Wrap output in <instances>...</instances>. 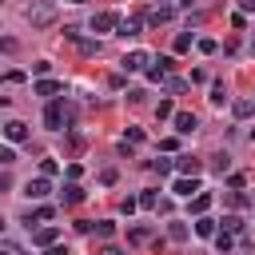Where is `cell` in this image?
Listing matches in <instances>:
<instances>
[{"label": "cell", "instance_id": "1", "mask_svg": "<svg viewBox=\"0 0 255 255\" xmlns=\"http://www.w3.org/2000/svg\"><path fill=\"white\" fill-rule=\"evenodd\" d=\"M72 120H76V108H68V104H60V100L44 108V124H48V131H64V128H68Z\"/></svg>", "mask_w": 255, "mask_h": 255}, {"label": "cell", "instance_id": "2", "mask_svg": "<svg viewBox=\"0 0 255 255\" xmlns=\"http://www.w3.org/2000/svg\"><path fill=\"white\" fill-rule=\"evenodd\" d=\"M24 20H28L32 28H52V24H56V4H48V0H44V4H32V8L24 12Z\"/></svg>", "mask_w": 255, "mask_h": 255}, {"label": "cell", "instance_id": "3", "mask_svg": "<svg viewBox=\"0 0 255 255\" xmlns=\"http://www.w3.org/2000/svg\"><path fill=\"white\" fill-rule=\"evenodd\" d=\"M171 191L183 195V199H191V195H199V179H195V175H179V179L171 183Z\"/></svg>", "mask_w": 255, "mask_h": 255}, {"label": "cell", "instance_id": "4", "mask_svg": "<svg viewBox=\"0 0 255 255\" xmlns=\"http://www.w3.org/2000/svg\"><path fill=\"white\" fill-rule=\"evenodd\" d=\"M48 191H52L48 175H40V179H28V183H24V195H28V199H44Z\"/></svg>", "mask_w": 255, "mask_h": 255}, {"label": "cell", "instance_id": "5", "mask_svg": "<svg viewBox=\"0 0 255 255\" xmlns=\"http://www.w3.org/2000/svg\"><path fill=\"white\" fill-rule=\"evenodd\" d=\"M116 24H120L116 12H96V16H92V32H112Z\"/></svg>", "mask_w": 255, "mask_h": 255}, {"label": "cell", "instance_id": "6", "mask_svg": "<svg viewBox=\"0 0 255 255\" xmlns=\"http://www.w3.org/2000/svg\"><path fill=\"white\" fill-rule=\"evenodd\" d=\"M147 64H151V56H147V52H139V48L124 56V68H128V72H143Z\"/></svg>", "mask_w": 255, "mask_h": 255}, {"label": "cell", "instance_id": "7", "mask_svg": "<svg viewBox=\"0 0 255 255\" xmlns=\"http://www.w3.org/2000/svg\"><path fill=\"white\" fill-rule=\"evenodd\" d=\"M4 139H8V143H24V139H28V124H20V120L4 124Z\"/></svg>", "mask_w": 255, "mask_h": 255}, {"label": "cell", "instance_id": "8", "mask_svg": "<svg viewBox=\"0 0 255 255\" xmlns=\"http://www.w3.org/2000/svg\"><path fill=\"white\" fill-rule=\"evenodd\" d=\"M171 124H175V131H179V135H191V131H195V116H191V112H175V116H171Z\"/></svg>", "mask_w": 255, "mask_h": 255}, {"label": "cell", "instance_id": "9", "mask_svg": "<svg viewBox=\"0 0 255 255\" xmlns=\"http://www.w3.org/2000/svg\"><path fill=\"white\" fill-rule=\"evenodd\" d=\"M116 28H120V36H124V40H131V36H139V28H143V20H139V16H128V20H120Z\"/></svg>", "mask_w": 255, "mask_h": 255}, {"label": "cell", "instance_id": "10", "mask_svg": "<svg viewBox=\"0 0 255 255\" xmlns=\"http://www.w3.org/2000/svg\"><path fill=\"white\" fill-rule=\"evenodd\" d=\"M175 167H179V175H199V171H203V163H199L195 155H179Z\"/></svg>", "mask_w": 255, "mask_h": 255}, {"label": "cell", "instance_id": "11", "mask_svg": "<svg viewBox=\"0 0 255 255\" xmlns=\"http://www.w3.org/2000/svg\"><path fill=\"white\" fill-rule=\"evenodd\" d=\"M60 199H64V203H80V199H84V187H80L76 179H68L64 191H60Z\"/></svg>", "mask_w": 255, "mask_h": 255}, {"label": "cell", "instance_id": "12", "mask_svg": "<svg viewBox=\"0 0 255 255\" xmlns=\"http://www.w3.org/2000/svg\"><path fill=\"white\" fill-rule=\"evenodd\" d=\"M56 239H60V231H56V227H40V231L32 235V243H36V247H52Z\"/></svg>", "mask_w": 255, "mask_h": 255}, {"label": "cell", "instance_id": "13", "mask_svg": "<svg viewBox=\"0 0 255 255\" xmlns=\"http://www.w3.org/2000/svg\"><path fill=\"white\" fill-rule=\"evenodd\" d=\"M171 12H175L171 4H159V8H151V12H147V20H151V24H167V20H171Z\"/></svg>", "mask_w": 255, "mask_h": 255}, {"label": "cell", "instance_id": "14", "mask_svg": "<svg viewBox=\"0 0 255 255\" xmlns=\"http://www.w3.org/2000/svg\"><path fill=\"white\" fill-rule=\"evenodd\" d=\"M167 68H171V60H167V56H159V60H155V68H147V80H155V84H159V80L167 76Z\"/></svg>", "mask_w": 255, "mask_h": 255}, {"label": "cell", "instance_id": "15", "mask_svg": "<svg viewBox=\"0 0 255 255\" xmlns=\"http://www.w3.org/2000/svg\"><path fill=\"white\" fill-rule=\"evenodd\" d=\"M207 207H211V195H207V191L191 195V215H207Z\"/></svg>", "mask_w": 255, "mask_h": 255}, {"label": "cell", "instance_id": "16", "mask_svg": "<svg viewBox=\"0 0 255 255\" xmlns=\"http://www.w3.org/2000/svg\"><path fill=\"white\" fill-rule=\"evenodd\" d=\"M32 92H36V96H56V92H60V84L44 76V80H36V88H32Z\"/></svg>", "mask_w": 255, "mask_h": 255}, {"label": "cell", "instance_id": "17", "mask_svg": "<svg viewBox=\"0 0 255 255\" xmlns=\"http://www.w3.org/2000/svg\"><path fill=\"white\" fill-rule=\"evenodd\" d=\"M195 235H203V239H211V235H215V219H207V215H199V219H195Z\"/></svg>", "mask_w": 255, "mask_h": 255}, {"label": "cell", "instance_id": "18", "mask_svg": "<svg viewBox=\"0 0 255 255\" xmlns=\"http://www.w3.org/2000/svg\"><path fill=\"white\" fill-rule=\"evenodd\" d=\"M211 239H215V251H219V255H227V251H231V231H215Z\"/></svg>", "mask_w": 255, "mask_h": 255}, {"label": "cell", "instance_id": "19", "mask_svg": "<svg viewBox=\"0 0 255 255\" xmlns=\"http://www.w3.org/2000/svg\"><path fill=\"white\" fill-rule=\"evenodd\" d=\"M231 112H235L239 120H247V116L255 112V104H251V100H235V104H231Z\"/></svg>", "mask_w": 255, "mask_h": 255}, {"label": "cell", "instance_id": "20", "mask_svg": "<svg viewBox=\"0 0 255 255\" xmlns=\"http://www.w3.org/2000/svg\"><path fill=\"white\" fill-rule=\"evenodd\" d=\"M167 235H171L175 243H183V239H187V223H179V219H175V223H167Z\"/></svg>", "mask_w": 255, "mask_h": 255}, {"label": "cell", "instance_id": "21", "mask_svg": "<svg viewBox=\"0 0 255 255\" xmlns=\"http://www.w3.org/2000/svg\"><path fill=\"white\" fill-rule=\"evenodd\" d=\"M191 44H195V36H191V28H187V32H179V36H175V52H187V48H191Z\"/></svg>", "mask_w": 255, "mask_h": 255}, {"label": "cell", "instance_id": "22", "mask_svg": "<svg viewBox=\"0 0 255 255\" xmlns=\"http://www.w3.org/2000/svg\"><path fill=\"white\" fill-rule=\"evenodd\" d=\"M92 231H96L100 239H112V235H116V223H108V219H100V223H96Z\"/></svg>", "mask_w": 255, "mask_h": 255}, {"label": "cell", "instance_id": "23", "mask_svg": "<svg viewBox=\"0 0 255 255\" xmlns=\"http://www.w3.org/2000/svg\"><path fill=\"white\" fill-rule=\"evenodd\" d=\"M219 223H223V231H243V219L239 215H223Z\"/></svg>", "mask_w": 255, "mask_h": 255}, {"label": "cell", "instance_id": "24", "mask_svg": "<svg viewBox=\"0 0 255 255\" xmlns=\"http://www.w3.org/2000/svg\"><path fill=\"white\" fill-rule=\"evenodd\" d=\"M211 104H227V88L223 84H211Z\"/></svg>", "mask_w": 255, "mask_h": 255}, {"label": "cell", "instance_id": "25", "mask_svg": "<svg viewBox=\"0 0 255 255\" xmlns=\"http://www.w3.org/2000/svg\"><path fill=\"white\" fill-rule=\"evenodd\" d=\"M155 116H159V120H171V116H175V108H171V100H159V108H155Z\"/></svg>", "mask_w": 255, "mask_h": 255}, {"label": "cell", "instance_id": "26", "mask_svg": "<svg viewBox=\"0 0 255 255\" xmlns=\"http://www.w3.org/2000/svg\"><path fill=\"white\" fill-rule=\"evenodd\" d=\"M128 239H131V243H147V239H151V231H147V227H131V235H128Z\"/></svg>", "mask_w": 255, "mask_h": 255}, {"label": "cell", "instance_id": "27", "mask_svg": "<svg viewBox=\"0 0 255 255\" xmlns=\"http://www.w3.org/2000/svg\"><path fill=\"white\" fill-rule=\"evenodd\" d=\"M0 163L8 167V163H16V151H12V143H0Z\"/></svg>", "mask_w": 255, "mask_h": 255}, {"label": "cell", "instance_id": "28", "mask_svg": "<svg viewBox=\"0 0 255 255\" xmlns=\"http://www.w3.org/2000/svg\"><path fill=\"white\" fill-rule=\"evenodd\" d=\"M76 44H80V52H84V56H92V52H100V44H96V40H76Z\"/></svg>", "mask_w": 255, "mask_h": 255}, {"label": "cell", "instance_id": "29", "mask_svg": "<svg viewBox=\"0 0 255 255\" xmlns=\"http://www.w3.org/2000/svg\"><path fill=\"white\" fill-rule=\"evenodd\" d=\"M32 72H36V76H40V80H44V76H48V72H52V64H48V60H36V64H32Z\"/></svg>", "mask_w": 255, "mask_h": 255}, {"label": "cell", "instance_id": "30", "mask_svg": "<svg viewBox=\"0 0 255 255\" xmlns=\"http://www.w3.org/2000/svg\"><path fill=\"white\" fill-rule=\"evenodd\" d=\"M60 167H56V159H40V175H56Z\"/></svg>", "mask_w": 255, "mask_h": 255}, {"label": "cell", "instance_id": "31", "mask_svg": "<svg viewBox=\"0 0 255 255\" xmlns=\"http://www.w3.org/2000/svg\"><path fill=\"white\" fill-rule=\"evenodd\" d=\"M151 171H159V175H171V159H155V163H151Z\"/></svg>", "mask_w": 255, "mask_h": 255}, {"label": "cell", "instance_id": "32", "mask_svg": "<svg viewBox=\"0 0 255 255\" xmlns=\"http://www.w3.org/2000/svg\"><path fill=\"white\" fill-rule=\"evenodd\" d=\"M100 183L112 187V183H116V167H104V171H100Z\"/></svg>", "mask_w": 255, "mask_h": 255}, {"label": "cell", "instance_id": "33", "mask_svg": "<svg viewBox=\"0 0 255 255\" xmlns=\"http://www.w3.org/2000/svg\"><path fill=\"white\" fill-rule=\"evenodd\" d=\"M139 207L151 211V207H155V191H139Z\"/></svg>", "mask_w": 255, "mask_h": 255}, {"label": "cell", "instance_id": "34", "mask_svg": "<svg viewBox=\"0 0 255 255\" xmlns=\"http://www.w3.org/2000/svg\"><path fill=\"white\" fill-rule=\"evenodd\" d=\"M124 139H128V143H139V139H143V128H128V135H124Z\"/></svg>", "mask_w": 255, "mask_h": 255}, {"label": "cell", "instance_id": "35", "mask_svg": "<svg viewBox=\"0 0 255 255\" xmlns=\"http://www.w3.org/2000/svg\"><path fill=\"white\" fill-rule=\"evenodd\" d=\"M195 44H199V52H207V56H211V52H215V48H219V44H215V40H195Z\"/></svg>", "mask_w": 255, "mask_h": 255}, {"label": "cell", "instance_id": "36", "mask_svg": "<svg viewBox=\"0 0 255 255\" xmlns=\"http://www.w3.org/2000/svg\"><path fill=\"white\" fill-rule=\"evenodd\" d=\"M167 92H187V80H167Z\"/></svg>", "mask_w": 255, "mask_h": 255}, {"label": "cell", "instance_id": "37", "mask_svg": "<svg viewBox=\"0 0 255 255\" xmlns=\"http://www.w3.org/2000/svg\"><path fill=\"white\" fill-rule=\"evenodd\" d=\"M120 207H124V215H131V211H135V207H139V195H135V199H124V203H120Z\"/></svg>", "mask_w": 255, "mask_h": 255}, {"label": "cell", "instance_id": "38", "mask_svg": "<svg viewBox=\"0 0 255 255\" xmlns=\"http://www.w3.org/2000/svg\"><path fill=\"white\" fill-rule=\"evenodd\" d=\"M44 255H68V251H64V247H56V243H52V247H48V251H44Z\"/></svg>", "mask_w": 255, "mask_h": 255}, {"label": "cell", "instance_id": "39", "mask_svg": "<svg viewBox=\"0 0 255 255\" xmlns=\"http://www.w3.org/2000/svg\"><path fill=\"white\" fill-rule=\"evenodd\" d=\"M243 4V12H255V0H239Z\"/></svg>", "mask_w": 255, "mask_h": 255}, {"label": "cell", "instance_id": "40", "mask_svg": "<svg viewBox=\"0 0 255 255\" xmlns=\"http://www.w3.org/2000/svg\"><path fill=\"white\" fill-rule=\"evenodd\" d=\"M104 255H120V251H116V247H104Z\"/></svg>", "mask_w": 255, "mask_h": 255}, {"label": "cell", "instance_id": "41", "mask_svg": "<svg viewBox=\"0 0 255 255\" xmlns=\"http://www.w3.org/2000/svg\"><path fill=\"white\" fill-rule=\"evenodd\" d=\"M68 4H84V0H68Z\"/></svg>", "mask_w": 255, "mask_h": 255}, {"label": "cell", "instance_id": "42", "mask_svg": "<svg viewBox=\"0 0 255 255\" xmlns=\"http://www.w3.org/2000/svg\"><path fill=\"white\" fill-rule=\"evenodd\" d=\"M179 4H191V0H179Z\"/></svg>", "mask_w": 255, "mask_h": 255}, {"label": "cell", "instance_id": "43", "mask_svg": "<svg viewBox=\"0 0 255 255\" xmlns=\"http://www.w3.org/2000/svg\"><path fill=\"white\" fill-rule=\"evenodd\" d=\"M0 231H4V219H0Z\"/></svg>", "mask_w": 255, "mask_h": 255}]
</instances>
